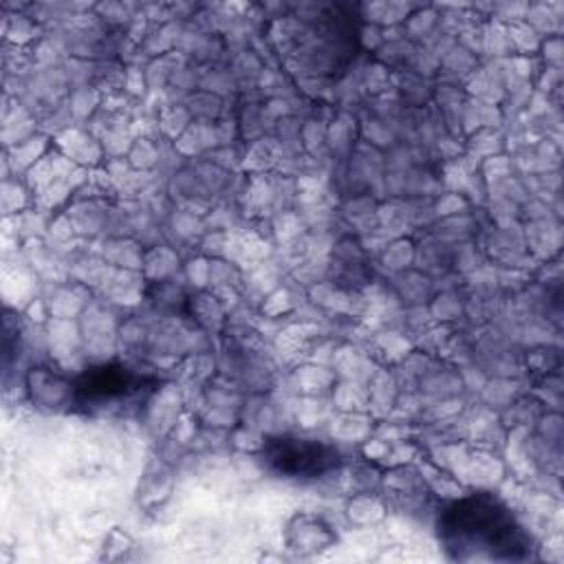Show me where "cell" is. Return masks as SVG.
<instances>
[{
	"mask_svg": "<svg viewBox=\"0 0 564 564\" xmlns=\"http://www.w3.org/2000/svg\"><path fill=\"white\" fill-rule=\"evenodd\" d=\"M148 377L128 364H99L86 368L75 381V401L90 410L130 405L148 390Z\"/></svg>",
	"mask_w": 564,
	"mask_h": 564,
	"instance_id": "obj_2",
	"label": "cell"
},
{
	"mask_svg": "<svg viewBox=\"0 0 564 564\" xmlns=\"http://www.w3.org/2000/svg\"><path fill=\"white\" fill-rule=\"evenodd\" d=\"M441 535L458 557L520 560L529 551V535L509 509L489 496L456 500L441 520Z\"/></svg>",
	"mask_w": 564,
	"mask_h": 564,
	"instance_id": "obj_1",
	"label": "cell"
},
{
	"mask_svg": "<svg viewBox=\"0 0 564 564\" xmlns=\"http://www.w3.org/2000/svg\"><path fill=\"white\" fill-rule=\"evenodd\" d=\"M264 463L284 478H319L328 474L339 456L335 447L304 436H275L264 443Z\"/></svg>",
	"mask_w": 564,
	"mask_h": 564,
	"instance_id": "obj_3",
	"label": "cell"
}]
</instances>
